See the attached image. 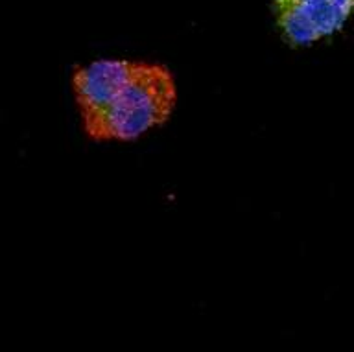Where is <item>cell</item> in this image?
I'll list each match as a JSON object with an SVG mask.
<instances>
[{
  "instance_id": "cell-1",
  "label": "cell",
  "mask_w": 354,
  "mask_h": 352,
  "mask_svg": "<svg viewBox=\"0 0 354 352\" xmlns=\"http://www.w3.org/2000/svg\"><path fill=\"white\" fill-rule=\"evenodd\" d=\"M72 91L83 131L94 142H133L166 124L177 105L174 74L149 61L98 59L77 66Z\"/></svg>"
},
{
  "instance_id": "cell-2",
  "label": "cell",
  "mask_w": 354,
  "mask_h": 352,
  "mask_svg": "<svg viewBox=\"0 0 354 352\" xmlns=\"http://www.w3.org/2000/svg\"><path fill=\"white\" fill-rule=\"evenodd\" d=\"M354 0H273V17L284 41L308 46L342 32Z\"/></svg>"
}]
</instances>
